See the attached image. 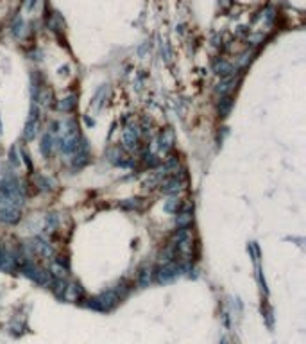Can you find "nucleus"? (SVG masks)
<instances>
[{
	"mask_svg": "<svg viewBox=\"0 0 306 344\" xmlns=\"http://www.w3.org/2000/svg\"><path fill=\"white\" fill-rule=\"evenodd\" d=\"M118 303H120V297L117 296V292H115L113 289H108V291L100 292L97 296L90 297L88 303H86V307L95 310V312L106 314V312H111Z\"/></svg>",
	"mask_w": 306,
	"mask_h": 344,
	"instance_id": "f257e3e1",
	"label": "nucleus"
},
{
	"mask_svg": "<svg viewBox=\"0 0 306 344\" xmlns=\"http://www.w3.org/2000/svg\"><path fill=\"white\" fill-rule=\"evenodd\" d=\"M181 274H183L181 262H170V264H161V266L154 267V280L158 283H163V285L174 282Z\"/></svg>",
	"mask_w": 306,
	"mask_h": 344,
	"instance_id": "f03ea898",
	"label": "nucleus"
},
{
	"mask_svg": "<svg viewBox=\"0 0 306 344\" xmlns=\"http://www.w3.org/2000/svg\"><path fill=\"white\" fill-rule=\"evenodd\" d=\"M185 185H187V171L181 169L176 176H166L160 183V190L165 196H177L185 188Z\"/></svg>",
	"mask_w": 306,
	"mask_h": 344,
	"instance_id": "7ed1b4c3",
	"label": "nucleus"
},
{
	"mask_svg": "<svg viewBox=\"0 0 306 344\" xmlns=\"http://www.w3.org/2000/svg\"><path fill=\"white\" fill-rule=\"evenodd\" d=\"M140 140H141L140 124L135 122V120H131L129 124L125 125V129H124V140H122V147H124L125 151L135 152V151H138V147H140Z\"/></svg>",
	"mask_w": 306,
	"mask_h": 344,
	"instance_id": "20e7f679",
	"label": "nucleus"
},
{
	"mask_svg": "<svg viewBox=\"0 0 306 344\" xmlns=\"http://www.w3.org/2000/svg\"><path fill=\"white\" fill-rule=\"evenodd\" d=\"M242 77H244V72L220 79V81L215 84V94H217L218 97H231V95L235 94V90L238 88V84L242 83Z\"/></svg>",
	"mask_w": 306,
	"mask_h": 344,
	"instance_id": "39448f33",
	"label": "nucleus"
},
{
	"mask_svg": "<svg viewBox=\"0 0 306 344\" xmlns=\"http://www.w3.org/2000/svg\"><path fill=\"white\" fill-rule=\"evenodd\" d=\"M29 244H31V249L34 253V256H42L45 260H54L56 249L52 247V244L48 240H45L43 237H34V239L29 240Z\"/></svg>",
	"mask_w": 306,
	"mask_h": 344,
	"instance_id": "423d86ee",
	"label": "nucleus"
},
{
	"mask_svg": "<svg viewBox=\"0 0 306 344\" xmlns=\"http://www.w3.org/2000/svg\"><path fill=\"white\" fill-rule=\"evenodd\" d=\"M72 156V160H70V163H72V169L75 171V169H83L86 163L90 162V146L88 142H86V138H83L81 136V140H79V146L77 149L70 154Z\"/></svg>",
	"mask_w": 306,
	"mask_h": 344,
	"instance_id": "0eeeda50",
	"label": "nucleus"
},
{
	"mask_svg": "<svg viewBox=\"0 0 306 344\" xmlns=\"http://www.w3.org/2000/svg\"><path fill=\"white\" fill-rule=\"evenodd\" d=\"M156 144H158V152H160V154H168V152L174 149V146H176V133H174L170 127H168V129H163L160 133V136H158Z\"/></svg>",
	"mask_w": 306,
	"mask_h": 344,
	"instance_id": "6e6552de",
	"label": "nucleus"
},
{
	"mask_svg": "<svg viewBox=\"0 0 306 344\" xmlns=\"http://www.w3.org/2000/svg\"><path fill=\"white\" fill-rule=\"evenodd\" d=\"M38 129H40V119H38V108L32 106L31 115L25 122V127H24V138L25 140H34V136L38 135Z\"/></svg>",
	"mask_w": 306,
	"mask_h": 344,
	"instance_id": "1a4fd4ad",
	"label": "nucleus"
},
{
	"mask_svg": "<svg viewBox=\"0 0 306 344\" xmlns=\"http://www.w3.org/2000/svg\"><path fill=\"white\" fill-rule=\"evenodd\" d=\"M86 294H84V289L81 287V283L77 282H68L67 283V289L63 292V297L61 299H67V301H83Z\"/></svg>",
	"mask_w": 306,
	"mask_h": 344,
	"instance_id": "9d476101",
	"label": "nucleus"
},
{
	"mask_svg": "<svg viewBox=\"0 0 306 344\" xmlns=\"http://www.w3.org/2000/svg\"><path fill=\"white\" fill-rule=\"evenodd\" d=\"M213 72L217 74V75H220V77H229V75H235V74H240L238 70H236V67H235L233 61H228V59H224V57H220V59H217V61L213 63Z\"/></svg>",
	"mask_w": 306,
	"mask_h": 344,
	"instance_id": "9b49d317",
	"label": "nucleus"
},
{
	"mask_svg": "<svg viewBox=\"0 0 306 344\" xmlns=\"http://www.w3.org/2000/svg\"><path fill=\"white\" fill-rule=\"evenodd\" d=\"M154 282V267L151 264H143V266L138 269V274H136V283L141 289H147Z\"/></svg>",
	"mask_w": 306,
	"mask_h": 344,
	"instance_id": "f8f14e48",
	"label": "nucleus"
},
{
	"mask_svg": "<svg viewBox=\"0 0 306 344\" xmlns=\"http://www.w3.org/2000/svg\"><path fill=\"white\" fill-rule=\"evenodd\" d=\"M174 224H176V229L190 228V226L193 224V208H190V206H183V208L176 214Z\"/></svg>",
	"mask_w": 306,
	"mask_h": 344,
	"instance_id": "ddd939ff",
	"label": "nucleus"
},
{
	"mask_svg": "<svg viewBox=\"0 0 306 344\" xmlns=\"http://www.w3.org/2000/svg\"><path fill=\"white\" fill-rule=\"evenodd\" d=\"M22 219V210L18 208H9V206H2L0 208V222L5 226H13L16 222H20Z\"/></svg>",
	"mask_w": 306,
	"mask_h": 344,
	"instance_id": "4468645a",
	"label": "nucleus"
},
{
	"mask_svg": "<svg viewBox=\"0 0 306 344\" xmlns=\"http://www.w3.org/2000/svg\"><path fill=\"white\" fill-rule=\"evenodd\" d=\"M57 149V142H56V136L50 135V133H45L42 138V144H40V152H42L45 158H50L52 152Z\"/></svg>",
	"mask_w": 306,
	"mask_h": 344,
	"instance_id": "2eb2a0df",
	"label": "nucleus"
},
{
	"mask_svg": "<svg viewBox=\"0 0 306 344\" xmlns=\"http://www.w3.org/2000/svg\"><path fill=\"white\" fill-rule=\"evenodd\" d=\"M235 106V100L233 97H220L217 102V113L220 119H226V117H229V113H231V110H233Z\"/></svg>",
	"mask_w": 306,
	"mask_h": 344,
	"instance_id": "dca6fc26",
	"label": "nucleus"
},
{
	"mask_svg": "<svg viewBox=\"0 0 306 344\" xmlns=\"http://www.w3.org/2000/svg\"><path fill=\"white\" fill-rule=\"evenodd\" d=\"M75 106H77V95L72 94L65 97V99L57 100V110L63 111V113H72L75 110Z\"/></svg>",
	"mask_w": 306,
	"mask_h": 344,
	"instance_id": "f3484780",
	"label": "nucleus"
},
{
	"mask_svg": "<svg viewBox=\"0 0 306 344\" xmlns=\"http://www.w3.org/2000/svg\"><path fill=\"white\" fill-rule=\"evenodd\" d=\"M120 208L125 210V212H141V210L145 208V203H143V199H140V197L125 199V201L120 203Z\"/></svg>",
	"mask_w": 306,
	"mask_h": 344,
	"instance_id": "a211bd4d",
	"label": "nucleus"
},
{
	"mask_svg": "<svg viewBox=\"0 0 306 344\" xmlns=\"http://www.w3.org/2000/svg\"><path fill=\"white\" fill-rule=\"evenodd\" d=\"M59 224H61V217H59L57 214L45 215V226H43V229H45L47 233H56Z\"/></svg>",
	"mask_w": 306,
	"mask_h": 344,
	"instance_id": "6ab92c4d",
	"label": "nucleus"
},
{
	"mask_svg": "<svg viewBox=\"0 0 306 344\" xmlns=\"http://www.w3.org/2000/svg\"><path fill=\"white\" fill-rule=\"evenodd\" d=\"M47 27L52 32H61L63 27H65V22H63L61 15H59V13H52V15H48Z\"/></svg>",
	"mask_w": 306,
	"mask_h": 344,
	"instance_id": "aec40b11",
	"label": "nucleus"
},
{
	"mask_svg": "<svg viewBox=\"0 0 306 344\" xmlns=\"http://www.w3.org/2000/svg\"><path fill=\"white\" fill-rule=\"evenodd\" d=\"M183 208V201L179 196H168V199L165 201V212L168 214H177Z\"/></svg>",
	"mask_w": 306,
	"mask_h": 344,
	"instance_id": "412c9836",
	"label": "nucleus"
},
{
	"mask_svg": "<svg viewBox=\"0 0 306 344\" xmlns=\"http://www.w3.org/2000/svg\"><path fill=\"white\" fill-rule=\"evenodd\" d=\"M141 163L149 169H156L158 165H160V158H158V154H154V152L145 151L143 154H141Z\"/></svg>",
	"mask_w": 306,
	"mask_h": 344,
	"instance_id": "4be33fe9",
	"label": "nucleus"
},
{
	"mask_svg": "<svg viewBox=\"0 0 306 344\" xmlns=\"http://www.w3.org/2000/svg\"><path fill=\"white\" fill-rule=\"evenodd\" d=\"M108 92H109L108 84H104V86H100V88H99V92L95 94L94 104H95V108H97V110H100V108H102V104L106 102V99H108Z\"/></svg>",
	"mask_w": 306,
	"mask_h": 344,
	"instance_id": "5701e85b",
	"label": "nucleus"
},
{
	"mask_svg": "<svg viewBox=\"0 0 306 344\" xmlns=\"http://www.w3.org/2000/svg\"><path fill=\"white\" fill-rule=\"evenodd\" d=\"M34 183H36L38 190H43V192H48L50 190V181H48V177H43V176H36L34 177Z\"/></svg>",
	"mask_w": 306,
	"mask_h": 344,
	"instance_id": "b1692460",
	"label": "nucleus"
},
{
	"mask_svg": "<svg viewBox=\"0 0 306 344\" xmlns=\"http://www.w3.org/2000/svg\"><path fill=\"white\" fill-rule=\"evenodd\" d=\"M247 251H249V255L253 256V260H255L256 266H259V247L256 242H251L249 246H247Z\"/></svg>",
	"mask_w": 306,
	"mask_h": 344,
	"instance_id": "393cba45",
	"label": "nucleus"
},
{
	"mask_svg": "<svg viewBox=\"0 0 306 344\" xmlns=\"http://www.w3.org/2000/svg\"><path fill=\"white\" fill-rule=\"evenodd\" d=\"M16 152H18V147H13L9 151V165L20 167V154H16Z\"/></svg>",
	"mask_w": 306,
	"mask_h": 344,
	"instance_id": "a878e982",
	"label": "nucleus"
},
{
	"mask_svg": "<svg viewBox=\"0 0 306 344\" xmlns=\"http://www.w3.org/2000/svg\"><path fill=\"white\" fill-rule=\"evenodd\" d=\"M13 36H15L16 40H20V38L24 36V22L22 20H16V24L13 25Z\"/></svg>",
	"mask_w": 306,
	"mask_h": 344,
	"instance_id": "bb28decb",
	"label": "nucleus"
},
{
	"mask_svg": "<svg viewBox=\"0 0 306 344\" xmlns=\"http://www.w3.org/2000/svg\"><path fill=\"white\" fill-rule=\"evenodd\" d=\"M263 40H265L263 32H259V34H255V36L247 38V42H249L251 45H259V43H263Z\"/></svg>",
	"mask_w": 306,
	"mask_h": 344,
	"instance_id": "cd10ccee",
	"label": "nucleus"
},
{
	"mask_svg": "<svg viewBox=\"0 0 306 344\" xmlns=\"http://www.w3.org/2000/svg\"><path fill=\"white\" fill-rule=\"evenodd\" d=\"M22 156H24V162H25L27 169H29V172L32 174V163H31V158H29V154H27L25 149H22Z\"/></svg>",
	"mask_w": 306,
	"mask_h": 344,
	"instance_id": "c85d7f7f",
	"label": "nucleus"
},
{
	"mask_svg": "<svg viewBox=\"0 0 306 344\" xmlns=\"http://www.w3.org/2000/svg\"><path fill=\"white\" fill-rule=\"evenodd\" d=\"M38 0H27V9H32Z\"/></svg>",
	"mask_w": 306,
	"mask_h": 344,
	"instance_id": "c756f323",
	"label": "nucleus"
}]
</instances>
